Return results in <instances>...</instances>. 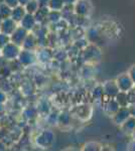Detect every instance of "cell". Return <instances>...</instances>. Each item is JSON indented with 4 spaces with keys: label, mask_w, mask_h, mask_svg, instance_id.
Listing matches in <instances>:
<instances>
[{
    "label": "cell",
    "mask_w": 135,
    "mask_h": 151,
    "mask_svg": "<svg viewBox=\"0 0 135 151\" xmlns=\"http://www.w3.org/2000/svg\"><path fill=\"white\" fill-rule=\"evenodd\" d=\"M74 10L77 16L88 18L93 12V3L91 0H77L74 4Z\"/></svg>",
    "instance_id": "cell-2"
},
{
    "label": "cell",
    "mask_w": 135,
    "mask_h": 151,
    "mask_svg": "<svg viewBox=\"0 0 135 151\" xmlns=\"http://www.w3.org/2000/svg\"><path fill=\"white\" fill-rule=\"evenodd\" d=\"M103 149V146L97 141H89V142L85 143L83 146V150L87 151H99Z\"/></svg>",
    "instance_id": "cell-21"
},
{
    "label": "cell",
    "mask_w": 135,
    "mask_h": 151,
    "mask_svg": "<svg viewBox=\"0 0 135 151\" xmlns=\"http://www.w3.org/2000/svg\"><path fill=\"white\" fill-rule=\"evenodd\" d=\"M127 149L135 151V140L134 139H132L131 142H130L129 144H128V146H127Z\"/></svg>",
    "instance_id": "cell-34"
},
{
    "label": "cell",
    "mask_w": 135,
    "mask_h": 151,
    "mask_svg": "<svg viewBox=\"0 0 135 151\" xmlns=\"http://www.w3.org/2000/svg\"><path fill=\"white\" fill-rule=\"evenodd\" d=\"M17 62L24 68H28L30 65H33L38 62V53L35 50H29L21 48L19 55L17 58Z\"/></svg>",
    "instance_id": "cell-3"
},
{
    "label": "cell",
    "mask_w": 135,
    "mask_h": 151,
    "mask_svg": "<svg viewBox=\"0 0 135 151\" xmlns=\"http://www.w3.org/2000/svg\"><path fill=\"white\" fill-rule=\"evenodd\" d=\"M25 83H26V86L27 87H25V85L22 83V84H21V92H22L25 96H29V95L33 94L34 86L30 81H25Z\"/></svg>",
    "instance_id": "cell-27"
},
{
    "label": "cell",
    "mask_w": 135,
    "mask_h": 151,
    "mask_svg": "<svg viewBox=\"0 0 135 151\" xmlns=\"http://www.w3.org/2000/svg\"><path fill=\"white\" fill-rule=\"evenodd\" d=\"M130 116H131V114H130L128 107H120L118 109V111L113 116H111V118H112L113 123H114L115 125L120 126V125H122Z\"/></svg>",
    "instance_id": "cell-8"
},
{
    "label": "cell",
    "mask_w": 135,
    "mask_h": 151,
    "mask_svg": "<svg viewBox=\"0 0 135 151\" xmlns=\"http://www.w3.org/2000/svg\"><path fill=\"white\" fill-rule=\"evenodd\" d=\"M56 133L51 129H45L43 130L40 133H38L34 138V143L38 147L41 149H48L53 147L56 143Z\"/></svg>",
    "instance_id": "cell-1"
},
{
    "label": "cell",
    "mask_w": 135,
    "mask_h": 151,
    "mask_svg": "<svg viewBox=\"0 0 135 151\" xmlns=\"http://www.w3.org/2000/svg\"><path fill=\"white\" fill-rule=\"evenodd\" d=\"M7 101V94L4 90L0 89V104H5Z\"/></svg>",
    "instance_id": "cell-30"
},
{
    "label": "cell",
    "mask_w": 135,
    "mask_h": 151,
    "mask_svg": "<svg viewBox=\"0 0 135 151\" xmlns=\"http://www.w3.org/2000/svg\"><path fill=\"white\" fill-rule=\"evenodd\" d=\"M2 58V55H1V48H0V58Z\"/></svg>",
    "instance_id": "cell-39"
},
{
    "label": "cell",
    "mask_w": 135,
    "mask_h": 151,
    "mask_svg": "<svg viewBox=\"0 0 135 151\" xmlns=\"http://www.w3.org/2000/svg\"><path fill=\"white\" fill-rule=\"evenodd\" d=\"M28 33H29L28 30H26L25 28H23L22 26H20L18 24V26L16 27L15 30L10 35L11 42L15 43V45H19V47H21V45H22L23 41L26 38V36H27Z\"/></svg>",
    "instance_id": "cell-7"
},
{
    "label": "cell",
    "mask_w": 135,
    "mask_h": 151,
    "mask_svg": "<svg viewBox=\"0 0 135 151\" xmlns=\"http://www.w3.org/2000/svg\"><path fill=\"white\" fill-rule=\"evenodd\" d=\"M38 47V37H36L32 31H30L27 35V36H26L25 40H24L22 45H21V48L29 50H35Z\"/></svg>",
    "instance_id": "cell-12"
},
{
    "label": "cell",
    "mask_w": 135,
    "mask_h": 151,
    "mask_svg": "<svg viewBox=\"0 0 135 151\" xmlns=\"http://www.w3.org/2000/svg\"><path fill=\"white\" fill-rule=\"evenodd\" d=\"M63 19V15L61 11H55V10H50L48 15V21H50L51 23L56 24L60 22Z\"/></svg>",
    "instance_id": "cell-19"
},
{
    "label": "cell",
    "mask_w": 135,
    "mask_h": 151,
    "mask_svg": "<svg viewBox=\"0 0 135 151\" xmlns=\"http://www.w3.org/2000/svg\"><path fill=\"white\" fill-rule=\"evenodd\" d=\"M24 8H25V10H26V13L34 14L38 11V9L40 8V5H38L36 0H30V1L24 6Z\"/></svg>",
    "instance_id": "cell-26"
},
{
    "label": "cell",
    "mask_w": 135,
    "mask_h": 151,
    "mask_svg": "<svg viewBox=\"0 0 135 151\" xmlns=\"http://www.w3.org/2000/svg\"><path fill=\"white\" fill-rule=\"evenodd\" d=\"M18 24L30 32V31H32L33 29L36 27V25H38V21H36V19H35V17H34L33 14L26 13L25 15H24V17L21 19L20 22H19Z\"/></svg>",
    "instance_id": "cell-10"
},
{
    "label": "cell",
    "mask_w": 135,
    "mask_h": 151,
    "mask_svg": "<svg viewBox=\"0 0 135 151\" xmlns=\"http://www.w3.org/2000/svg\"><path fill=\"white\" fill-rule=\"evenodd\" d=\"M131 137H132V139H134V140H135V129L133 130V132L131 133Z\"/></svg>",
    "instance_id": "cell-38"
},
{
    "label": "cell",
    "mask_w": 135,
    "mask_h": 151,
    "mask_svg": "<svg viewBox=\"0 0 135 151\" xmlns=\"http://www.w3.org/2000/svg\"><path fill=\"white\" fill-rule=\"evenodd\" d=\"M92 98L94 99L95 101H103V99L106 98L104 94V91H103L102 85L94 88V90L92 91Z\"/></svg>",
    "instance_id": "cell-22"
},
{
    "label": "cell",
    "mask_w": 135,
    "mask_h": 151,
    "mask_svg": "<svg viewBox=\"0 0 135 151\" xmlns=\"http://www.w3.org/2000/svg\"><path fill=\"white\" fill-rule=\"evenodd\" d=\"M115 99L117 100V102L121 107H128L129 105V95L128 93L125 92H119V94L115 97Z\"/></svg>",
    "instance_id": "cell-20"
},
{
    "label": "cell",
    "mask_w": 135,
    "mask_h": 151,
    "mask_svg": "<svg viewBox=\"0 0 135 151\" xmlns=\"http://www.w3.org/2000/svg\"><path fill=\"white\" fill-rule=\"evenodd\" d=\"M103 91H104L106 98H115L119 94V88L115 80H108L102 84Z\"/></svg>",
    "instance_id": "cell-6"
},
{
    "label": "cell",
    "mask_w": 135,
    "mask_h": 151,
    "mask_svg": "<svg viewBox=\"0 0 135 151\" xmlns=\"http://www.w3.org/2000/svg\"><path fill=\"white\" fill-rule=\"evenodd\" d=\"M75 115L82 121H86L92 116V107L90 105H80L76 108Z\"/></svg>",
    "instance_id": "cell-11"
},
{
    "label": "cell",
    "mask_w": 135,
    "mask_h": 151,
    "mask_svg": "<svg viewBox=\"0 0 135 151\" xmlns=\"http://www.w3.org/2000/svg\"><path fill=\"white\" fill-rule=\"evenodd\" d=\"M29 1H30V0H18L19 5H21V6H25Z\"/></svg>",
    "instance_id": "cell-36"
},
{
    "label": "cell",
    "mask_w": 135,
    "mask_h": 151,
    "mask_svg": "<svg viewBox=\"0 0 135 151\" xmlns=\"http://www.w3.org/2000/svg\"><path fill=\"white\" fill-rule=\"evenodd\" d=\"M128 108H129V111H130V114L131 116H134L135 117V102H132L128 105Z\"/></svg>",
    "instance_id": "cell-32"
},
{
    "label": "cell",
    "mask_w": 135,
    "mask_h": 151,
    "mask_svg": "<svg viewBox=\"0 0 135 151\" xmlns=\"http://www.w3.org/2000/svg\"><path fill=\"white\" fill-rule=\"evenodd\" d=\"M1 22H2V18L0 17V25H1Z\"/></svg>",
    "instance_id": "cell-40"
},
{
    "label": "cell",
    "mask_w": 135,
    "mask_h": 151,
    "mask_svg": "<svg viewBox=\"0 0 135 151\" xmlns=\"http://www.w3.org/2000/svg\"><path fill=\"white\" fill-rule=\"evenodd\" d=\"M115 81L117 83V86H118L120 92L130 93L135 87L134 82L132 81V79L130 78L128 73H123V74L119 75Z\"/></svg>",
    "instance_id": "cell-5"
},
{
    "label": "cell",
    "mask_w": 135,
    "mask_h": 151,
    "mask_svg": "<svg viewBox=\"0 0 135 151\" xmlns=\"http://www.w3.org/2000/svg\"><path fill=\"white\" fill-rule=\"evenodd\" d=\"M12 9L9 6H7L4 2H0V17L5 19L10 17Z\"/></svg>",
    "instance_id": "cell-24"
},
{
    "label": "cell",
    "mask_w": 135,
    "mask_h": 151,
    "mask_svg": "<svg viewBox=\"0 0 135 151\" xmlns=\"http://www.w3.org/2000/svg\"><path fill=\"white\" fill-rule=\"evenodd\" d=\"M36 1H38L40 7H48L50 0H36Z\"/></svg>",
    "instance_id": "cell-33"
},
{
    "label": "cell",
    "mask_w": 135,
    "mask_h": 151,
    "mask_svg": "<svg viewBox=\"0 0 135 151\" xmlns=\"http://www.w3.org/2000/svg\"><path fill=\"white\" fill-rule=\"evenodd\" d=\"M10 41V35H5L3 32H0V48L5 47L7 43H9Z\"/></svg>",
    "instance_id": "cell-28"
},
{
    "label": "cell",
    "mask_w": 135,
    "mask_h": 151,
    "mask_svg": "<svg viewBox=\"0 0 135 151\" xmlns=\"http://www.w3.org/2000/svg\"><path fill=\"white\" fill-rule=\"evenodd\" d=\"M106 99L107 100L104 103V111L106 112L108 115L113 116L118 111V109L121 106H120L119 103L117 102V100L115 98H106Z\"/></svg>",
    "instance_id": "cell-13"
},
{
    "label": "cell",
    "mask_w": 135,
    "mask_h": 151,
    "mask_svg": "<svg viewBox=\"0 0 135 151\" xmlns=\"http://www.w3.org/2000/svg\"><path fill=\"white\" fill-rule=\"evenodd\" d=\"M4 3L6 4L7 6H9L10 8H14V7H16V6H18L19 5V2H18V0H4Z\"/></svg>",
    "instance_id": "cell-29"
},
{
    "label": "cell",
    "mask_w": 135,
    "mask_h": 151,
    "mask_svg": "<svg viewBox=\"0 0 135 151\" xmlns=\"http://www.w3.org/2000/svg\"><path fill=\"white\" fill-rule=\"evenodd\" d=\"M48 12H50L48 7H40V8L38 9V11H36L33 15L38 24H43L45 21L48 20Z\"/></svg>",
    "instance_id": "cell-16"
},
{
    "label": "cell",
    "mask_w": 135,
    "mask_h": 151,
    "mask_svg": "<svg viewBox=\"0 0 135 151\" xmlns=\"http://www.w3.org/2000/svg\"><path fill=\"white\" fill-rule=\"evenodd\" d=\"M127 73H128V75L130 76V78L132 79V81L134 82V84H135V65H132L130 69L127 70Z\"/></svg>",
    "instance_id": "cell-31"
},
{
    "label": "cell",
    "mask_w": 135,
    "mask_h": 151,
    "mask_svg": "<svg viewBox=\"0 0 135 151\" xmlns=\"http://www.w3.org/2000/svg\"><path fill=\"white\" fill-rule=\"evenodd\" d=\"M17 26H18V23L16 21H14L11 17L2 19L1 25H0V32H3L5 35H10L16 29Z\"/></svg>",
    "instance_id": "cell-9"
},
{
    "label": "cell",
    "mask_w": 135,
    "mask_h": 151,
    "mask_svg": "<svg viewBox=\"0 0 135 151\" xmlns=\"http://www.w3.org/2000/svg\"><path fill=\"white\" fill-rule=\"evenodd\" d=\"M121 129L122 132H124L125 134H130L133 132V130L135 129V117L134 116H130L122 125L119 126Z\"/></svg>",
    "instance_id": "cell-15"
},
{
    "label": "cell",
    "mask_w": 135,
    "mask_h": 151,
    "mask_svg": "<svg viewBox=\"0 0 135 151\" xmlns=\"http://www.w3.org/2000/svg\"><path fill=\"white\" fill-rule=\"evenodd\" d=\"M5 149H6L5 142H3L2 140H0V150H5Z\"/></svg>",
    "instance_id": "cell-37"
},
{
    "label": "cell",
    "mask_w": 135,
    "mask_h": 151,
    "mask_svg": "<svg viewBox=\"0 0 135 151\" xmlns=\"http://www.w3.org/2000/svg\"><path fill=\"white\" fill-rule=\"evenodd\" d=\"M20 50L21 47L19 45L10 41L9 43H7L5 47L1 48L2 58H4L5 60H17Z\"/></svg>",
    "instance_id": "cell-4"
},
{
    "label": "cell",
    "mask_w": 135,
    "mask_h": 151,
    "mask_svg": "<svg viewBox=\"0 0 135 151\" xmlns=\"http://www.w3.org/2000/svg\"><path fill=\"white\" fill-rule=\"evenodd\" d=\"M25 14H26V10H25V8H24V6L18 5V6L14 7V8H12L10 17L13 19L14 21H16L17 23H19L21 19L24 17Z\"/></svg>",
    "instance_id": "cell-14"
},
{
    "label": "cell",
    "mask_w": 135,
    "mask_h": 151,
    "mask_svg": "<svg viewBox=\"0 0 135 151\" xmlns=\"http://www.w3.org/2000/svg\"><path fill=\"white\" fill-rule=\"evenodd\" d=\"M65 6L63 0H50L48 2V9L50 10H55V11H62V9Z\"/></svg>",
    "instance_id": "cell-23"
},
{
    "label": "cell",
    "mask_w": 135,
    "mask_h": 151,
    "mask_svg": "<svg viewBox=\"0 0 135 151\" xmlns=\"http://www.w3.org/2000/svg\"><path fill=\"white\" fill-rule=\"evenodd\" d=\"M71 122H72V116H71V113L69 112H61L58 115V125L62 126V127H68V126L71 125Z\"/></svg>",
    "instance_id": "cell-17"
},
{
    "label": "cell",
    "mask_w": 135,
    "mask_h": 151,
    "mask_svg": "<svg viewBox=\"0 0 135 151\" xmlns=\"http://www.w3.org/2000/svg\"><path fill=\"white\" fill-rule=\"evenodd\" d=\"M51 58H53V52L48 47L43 48L40 50V52H38V62L40 60L41 63H48Z\"/></svg>",
    "instance_id": "cell-18"
},
{
    "label": "cell",
    "mask_w": 135,
    "mask_h": 151,
    "mask_svg": "<svg viewBox=\"0 0 135 151\" xmlns=\"http://www.w3.org/2000/svg\"><path fill=\"white\" fill-rule=\"evenodd\" d=\"M23 115L26 119L28 120H32V119L36 118V116L38 115V108H33V107H28L23 111Z\"/></svg>",
    "instance_id": "cell-25"
},
{
    "label": "cell",
    "mask_w": 135,
    "mask_h": 151,
    "mask_svg": "<svg viewBox=\"0 0 135 151\" xmlns=\"http://www.w3.org/2000/svg\"><path fill=\"white\" fill-rule=\"evenodd\" d=\"M65 5H74L77 2V0H63Z\"/></svg>",
    "instance_id": "cell-35"
}]
</instances>
